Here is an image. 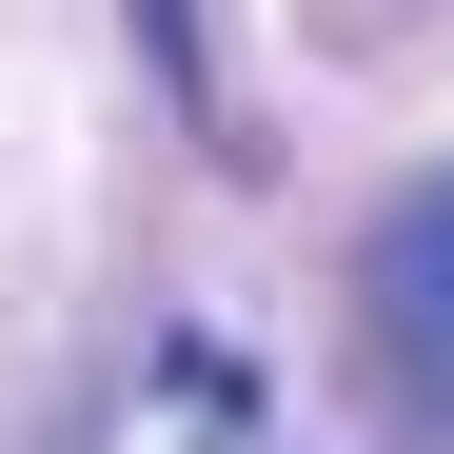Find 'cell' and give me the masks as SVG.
I'll return each mask as SVG.
<instances>
[{"mask_svg": "<svg viewBox=\"0 0 454 454\" xmlns=\"http://www.w3.org/2000/svg\"><path fill=\"white\" fill-rule=\"evenodd\" d=\"M356 317H375V356H395V395L454 415V178H415V198L356 238Z\"/></svg>", "mask_w": 454, "mask_h": 454, "instance_id": "6da1fadb", "label": "cell"}]
</instances>
